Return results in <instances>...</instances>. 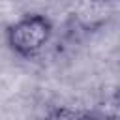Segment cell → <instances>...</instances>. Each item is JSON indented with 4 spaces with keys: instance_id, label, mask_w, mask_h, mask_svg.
Returning <instances> with one entry per match:
<instances>
[{
    "instance_id": "7a4b0ae2",
    "label": "cell",
    "mask_w": 120,
    "mask_h": 120,
    "mask_svg": "<svg viewBox=\"0 0 120 120\" xmlns=\"http://www.w3.org/2000/svg\"><path fill=\"white\" fill-rule=\"evenodd\" d=\"M43 120H103L101 116L82 111V109H75V107H68V105H58L52 107L45 112Z\"/></svg>"
},
{
    "instance_id": "6da1fadb",
    "label": "cell",
    "mask_w": 120,
    "mask_h": 120,
    "mask_svg": "<svg viewBox=\"0 0 120 120\" xmlns=\"http://www.w3.org/2000/svg\"><path fill=\"white\" fill-rule=\"evenodd\" d=\"M54 36V24L51 17L39 11L24 13L6 28V45L8 49L24 60L39 56Z\"/></svg>"
}]
</instances>
